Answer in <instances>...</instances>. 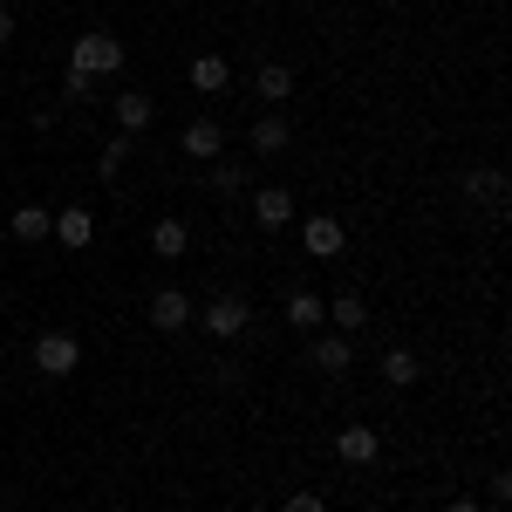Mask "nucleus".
<instances>
[{
	"instance_id": "nucleus-6",
	"label": "nucleus",
	"mask_w": 512,
	"mask_h": 512,
	"mask_svg": "<svg viewBox=\"0 0 512 512\" xmlns=\"http://www.w3.org/2000/svg\"><path fill=\"white\" fill-rule=\"evenodd\" d=\"M335 458H342V465H376V458H383V437H376V424H342V437H335Z\"/></svg>"
},
{
	"instance_id": "nucleus-1",
	"label": "nucleus",
	"mask_w": 512,
	"mask_h": 512,
	"mask_svg": "<svg viewBox=\"0 0 512 512\" xmlns=\"http://www.w3.org/2000/svg\"><path fill=\"white\" fill-rule=\"evenodd\" d=\"M69 69H76V76H117L123 69V41L117 35H82L76 48H69Z\"/></svg>"
},
{
	"instance_id": "nucleus-17",
	"label": "nucleus",
	"mask_w": 512,
	"mask_h": 512,
	"mask_svg": "<svg viewBox=\"0 0 512 512\" xmlns=\"http://www.w3.org/2000/svg\"><path fill=\"white\" fill-rule=\"evenodd\" d=\"M376 369H383L390 390H410V383H417V355H410V349H383V355H376Z\"/></svg>"
},
{
	"instance_id": "nucleus-9",
	"label": "nucleus",
	"mask_w": 512,
	"mask_h": 512,
	"mask_svg": "<svg viewBox=\"0 0 512 512\" xmlns=\"http://www.w3.org/2000/svg\"><path fill=\"white\" fill-rule=\"evenodd\" d=\"M7 233L21 239V246H35V239H48V233H55V212H48V205H14Z\"/></svg>"
},
{
	"instance_id": "nucleus-15",
	"label": "nucleus",
	"mask_w": 512,
	"mask_h": 512,
	"mask_svg": "<svg viewBox=\"0 0 512 512\" xmlns=\"http://www.w3.org/2000/svg\"><path fill=\"white\" fill-rule=\"evenodd\" d=\"M151 117H158V103H151V96H137V89H130V96H117V130H123V137L151 130Z\"/></svg>"
},
{
	"instance_id": "nucleus-16",
	"label": "nucleus",
	"mask_w": 512,
	"mask_h": 512,
	"mask_svg": "<svg viewBox=\"0 0 512 512\" xmlns=\"http://www.w3.org/2000/svg\"><path fill=\"white\" fill-rule=\"evenodd\" d=\"M185 76H192V89L212 96V89H226V82H233V62H226V55H192V69H185Z\"/></svg>"
},
{
	"instance_id": "nucleus-22",
	"label": "nucleus",
	"mask_w": 512,
	"mask_h": 512,
	"mask_svg": "<svg viewBox=\"0 0 512 512\" xmlns=\"http://www.w3.org/2000/svg\"><path fill=\"white\" fill-rule=\"evenodd\" d=\"M123 158H130V137H110L103 144V178H123Z\"/></svg>"
},
{
	"instance_id": "nucleus-13",
	"label": "nucleus",
	"mask_w": 512,
	"mask_h": 512,
	"mask_svg": "<svg viewBox=\"0 0 512 512\" xmlns=\"http://www.w3.org/2000/svg\"><path fill=\"white\" fill-rule=\"evenodd\" d=\"M301 239H308V253H315V260H335V253H342V219H308V226H301Z\"/></svg>"
},
{
	"instance_id": "nucleus-23",
	"label": "nucleus",
	"mask_w": 512,
	"mask_h": 512,
	"mask_svg": "<svg viewBox=\"0 0 512 512\" xmlns=\"http://www.w3.org/2000/svg\"><path fill=\"white\" fill-rule=\"evenodd\" d=\"M62 103H89V76L69 69V76H62Z\"/></svg>"
},
{
	"instance_id": "nucleus-14",
	"label": "nucleus",
	"mask_w": 512,
	"mask_h": 512,
	"mask_svg": "<svg viewBox=\"0 0 512 512\" xmlns=\"http://www.w3.org/2000/svg\"><path fill=\"white\" fill-rule=\"evenodd\" d=\"M349 362H355V342H349V335H315V369H321V376H342Z\"/></svg>"
},
{
	"instance_id": "nucleus-24",
	"label": "nucleus",
	"mask_w": 512,
	"mask_h": 512,
	"mask_svg": "<svg viewBox=\"0 0 512 512\" xmlns=\"http://www.w3.org/2000/svg\"><path fill=\"white\" fill-rule=\"evenodd\" d=\"M280 512H328V499H321V492H294Z\"/></svg>"
},
{
	"instance_id": "nucleus-19",
	"label": "nucleus",
	"mask_w": 512,
	"mask_h": 512,
	"mask_svg": "<svg viewBox=\"0 0 512 512\" xmlns=\"http://www.w3.org/2000/svg\"><path fill=\"white\" fill-rule=\"evenodd\" d=\"M328 321H335V335H349V342H355L362 321H369V315H362V294H335V301H328Z\"/></svg>"
},
{
	"instance_id": "nucleus-18",
	"label": "nucleus",
	"mask_w": 512,
	"mask_h": 512,
	"mask_svg": "<svg viewBox=\"0 0 512 512\" xmlns=\"http://www.w3.org/2000/svg\"><path fill=\"white\" fill-rule=\"evenodd\" d=\"M253 89H260V103H287V96H294V69H287V62H267V69L253 76Z\"/></svg>"
},
{
	"instance_id": "nucleus-5",
	"label": "nucleus",
	"mask_w": 512,
	"mask_h": 512,
	"mask_svg": "<svg viewBox=\"0 0 512 512\" xmlns=\"http://www.w3.org/2000/svg\"><path fill=\"white\" fill-rule=\"evenodd\" d=\"M178 151H185V158H198V164H212L219 151H226V130H219V117H192L185 130H178Z\"/></svg>"
},
{
	"instance_id": "nucleus-3",
	"label": "nucleus",
	"mask_w": 512,
	"mask_h": 512,
	"mask_svg": "<svg viewBox=\"0 0 512 512\" xmlns=\"http://www.w3.org/2000/svg\"><path fill=\"white\" fill-rule=\"evenodd\" d=\"M144 315H151V328H158V335H178V328H192L198 308H192V294H185V287H158Z\"/></svg>"
},
{
	"instance_id": "nucleus-25",
	"label": "nucleus",
	"mask_w": 512,
	"mask_h": 512,
	"mask_svg": "<svg viewBox=\"0 0 512 512\" xmlns=\"http://www.w3.org/2000/svg\"><path fill=\"white\" fill-rule=\"evenodd\" d=\"M444 512H485V506H478V499H451Z\"/></svg>"
},
{
	"instance_id": "nucleus-12",
	"label": "nucleus",
	"mask_w": 512,
	"mask_h": 512,
	"mask_svg": "<svg viewBox=\"0 0 512 512\" xmlns=\"http://www.w3.org/2000/svg\"><path fill=\"white\" fill-rule=\"evenodd\" d=\"M185 246H192V226H185V219H158V226H151V253H158V260H185Z\"/></svg>"
},
{
	"instance_id": "nucleus-4",
	"label": "nucleus",
	"mask_w": 512,
	"mask_h": 512,
	"mask_svg": "<svg viewBox=\"0 0 512 512\" xmlns=\"http://www.w3.org/2000/svg\"><path fill=\"white\" fill-rule=\"evenodd\" d=\"M205 335H219V342H233V335H246V321H253V308L239 301V294H219V301H205Z\"/></svg>"
},
{
	"instance_id": "nucleus-2",
	"label": "nucleus",
	"mask_w": 512,
	"mask_h": 512,
	"mask_svg": "<svg viewBox=\"0 0 512 512\" xmlns=\"http://www.w3.org/2000/svg\"><path fill=\"white\" fill-rule=\"evenodd\" d=\"M35 369H41V376H55V383L76 376V369H82V342L69 335V328H48V335L35 342Z\"/></svg>"
},
{
	"instance_id": "nucleus-26",
	"label": "nucleus",
	"mask_w": 512,
	"mask_h": 512,
	"mask_svg": "<svg viewBox=\"0 0 512 512\" xmlns=\"http://www.w3.org/2000/svg\"><path fill=\"white\" fill-rule=\"evenodd\" d=\"M7 35H14V14H7V7H0V41H7Z\"/></svg>"
},
{
	"instance_id": "nucleus-21",
	"label": "nucleus",
	"mask_w": 512,
	"mask_h": 512,
	"mask_svg": "<svg viewBox=\"0 0 512 512\" xmlns=\"http://www.w3.org/2000/svg\"><path fill=\"white\" fill-rule=\"evenodd\" d=\"M212 192H219V198H233V192H246V171H239L233 158H212Z\"/></svg>"
},
{
	"instance_id": "nucleus-27",
	"label": "nucleus",
	"mask_w": 512,
	"mask_h": 512,
	"mask_svg": "<svg viewBox=\"0 0 512 512\" xmlns=\"http://www.w3.org/2000/svg\"><path fill=\"white\" fill-rule=\"evenodd\" d=\"M0 308H7V294H0Z\"/></svg>"
},
{
	"instance_id": "nucleus-10",
	"label": "nucleus",
	"mask_w": 512,
	"mask_h": 512,
	"mask_svg": "<svg viewBox=\"0 0 512 512\" xmlns=\"http://www.w3.org/2000/svg\"><path fill=\"white\" fill-rule=\"evenodd\" d=\"M321 321H328V301H321V294H308V287H294V294H287V328L315 335Z\"/></svg>"
},
{
	"instance_id": "nucleus-11",
	"label": "nucleus",
	"mask_w": 512,
	"mask_h": 512,
	"mask_svg": "<svg viewBox=\"0 0 512 512\" xmlns=\"http://www.w3.org/2000/svg\"><path fill=\"white\" fill-rule=\"evenodd\" d=\"M287 137H294V130H287V117H260L253 130H246L253 158H280V151H287Z\"/></svg>"
},
{
	"instance_id": "nucleus-20",
	"label": "nucleus",
	"mask_w": 512,
	"mask_h": 512,
	"mask_svg": "<svg viewBox=\"0 0 512 512\" xmlns=\"http://www.w3.org/2000/svg\"><path fill=\"white\" fill-rule=\"evenodd\" d=\"M465 198H478V205L499 212V205H506V178H499V171H465Z\"/></svg>"
},
{
	"instance_id": "nucleus-8",
	"label": "nucleus",
	"mask_w": 512,
	"mask_h": 512,
	"mask_svg": "<svg viewBox=\"0 0 512 512\" xmlns=\"http://www.w3.org/2000/svg\"><path fill=\"white\" fill-rule=\"evenodd\" d=\"M55 239H62L69 253H82V246L96 239V212H89V205H62V212H55Z\"/></svg>"
},
{
	"instance_id": "nucleus-7",
	"label": "nucleus",
	"mask_w": 512,
	"mask_h": 512,
	"mask_svg": "<svg viewBox=\"0 0 512 512\" xmlns=\"http://www.w3.org/2000/svg\"><path fill=\"white\" fill-rule=\"evenodd\" d=\"M253 219H260L267 233L294 226V192H287V185H260V192H253Z\"/></svg>"
}]
</instances>
